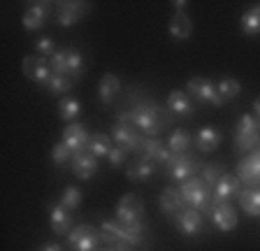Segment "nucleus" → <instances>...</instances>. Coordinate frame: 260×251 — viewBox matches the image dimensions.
Returning <instances> with one entry per match:
<instances>
[{"instance_id":"36","label":"nucleus","mask_w":260,"mask_h":251,"mask_svg":"<svg viewBox=\"0 0 260 251\" xmlns=\"http://www.w3.org/2000/svg\"><path fill=\"white\" fill-rule=\"evenodd\" d=\"M68 68H70V77H81L84 75V56L77 49H68Z\"/></svg>"},{"instance_id":"13","label":"nucleus","mask_w":260,"mask_h":251,"mask_svg":"<svg viewBox=\"0 0 260 251\" xmlns=\"http://www.w3.org/2000/svg\"><path fill=\"white\" fill-rule=\"evenodd\" d=\"M237 179L244 181L249 189H255L260 184V156L258 153H251L242 163L237 165Z\"/></svg>"},{"instance_id":"21","label":"nucleus","mask_w":260,"mask_h":251,"mask_svg":"<svg viewBox=\"0 0 260 251\" xmlns=\"http://www.w3.org/2000/svg\"><path fill=\"white\" fill-rule=\"evenodd\" d=\"M158 205H160V212L168 214V216H174L177 212L186 209V202H184V198H181V193H179V189H165V191L160 193Z\"/></svg>"},{"instance_id":"23","label":"nucleus","mask_w":260,"mask_h":251,"mask_svg":"<svg viewBox=\"0 0 260 251\" xmlns=\"http://www.w3.org/2000/svg\"><path fill=\"white\" fill-rule=\"evenodd\" d=\"M112 137L107 135V133H93L91 140H88V147L86 151L93 153L95 159H105V156H109V151H112Z\"/></svg>"},{"instance_id":"16","label":"nucleus","mask_w":260,"mask_h":251,"mask_svg":"<svg viewBox=\"0 0 260 251\" xmlns=\"http://www.w3.org/2000/svg\"><path fill=\"white\" fill-rule=\"evenodd\" d=\"M49 7H51L49 3H30L21 17L23 28H26V30H38V28H42L44 21L49 19V14H51Z\"/></svg>"},{"instance_id":"35","label":"nucleus","mask_w":260,"mask_h":251,"mask_svg":"<svg viewBox=\"0 0 260 251\" xmlns=\"http://www.w3.org/2000/svg\"><path fill=\"white\" fill-rule=\"evenodd\" d=\"M72 86H75V84H72V77H65V75H51V79H49V84H47V88L51 93H68Z\"/></svg>"},{"instance_id":"34","label":"nucleus","mask_w":260,"mask_h":251,"mask_svg":"<svg viewBox=\"0 0 260 251\" xmlns=\"http://www.w3.org/2000/svg\"><path fill=\"white\" fill-rule=\"evenodd\" d=\"M49 66H51V72H54V75L70 77V68H68V49L56 51V54L49 58Z\"/></svg>"},{"instance_id":"39","label":"nucleus","mask_w":260,"mask_h":251,"mask_svg":"<svg viewBox=\"0 0 260 251\" xmlns=\"http://www.w3.org/2000/svg\"><path fill=\"white\" fill-rule=\"evenodd\" d=\"M128 151L130 149H125V147H119V144H116V147L112 149V151H109V163L114 165V168H119V165H123L125 163V159H128Z\"/></svg>"},{"instance_id":"12","label":"nucleus","mask_w":260,"mask_h":251,"mask_svg":"<svg viewBox=\"0 0 260 251\" xmlns=\"http://www.w3.org/2000/svg\"><path fill=\"white\" fill-rule=\"evenodd\" d=\"M86 7L88 5H84V3H58V5H56V21L63 28L75 26L77 21L84 19Z\"/></svg>"},{"instance_id":"8","label":"nucleus","mask_w":260,"mask_h":251,"mask_svg":"<svg viewBox=\"0 0 260 251\" xmlns=\"http://www.w3.org/2000/svg\"><path fill=\"white\" fill-rule=\"evenodd\" d=\"M23 72H26L28 79H32L35 84H42V86H47L51 75H54L49 60H44L42 56H28V58L23 60Z\"/></svg>"},{"instance_id":"41","label":"nucleus","mask_w":260,"mask_h":251,"mask_svg":"<svg viewBox=\"0 0 260 251\" xmlns=\"http://www.w3.org/2000/svg\"><path fill=\"white\" fill-rule=\"evenodd\" d=\"M253 112H255V116H258V119H260V96L253 100Z\"/></svg>"},{"instance_id":"24","label":"nucleus","mask_w":260,"mask_h":251,"mask_svg":"<svg viewBox=\"0 0 260 251\" xmlns=\"http://www.w3.org/2000/svg\"><path fill=\"white\" fill-rule=\"evenodd\" d=\"M153 172H156V163L142 156V159L128 170V179L137 181V184H140V181H149L153 177Z\"/></svg>"},{"instance_id":"42","label":"nucleus","mask_w":260,"mask_h":251,"mask_svg":"<svg viewBox=\"0 0 260 251\" xmlns=\"http://www.w3.org/2000/svg\"><path fill=\"white\" fill-rule=\"evenodd\" d=\"M105 251H121V249H105Z\"/></svg>"},{"instance_id":"3","label":"nucleus","mask_w":260,"mask_h":251,"mask_svg":"<svg viewBox=\"0 0 260 251\" xmlns=\"http://www.w3.org/2000/svg\"><path fill=\"white\" fill-rule=\"evenodd\" d=\"M260 144V123L251 114L239 116L237 128H235V147L237 151H251Z\"/></svg>"},{"instance_id":"6","label":"nucleus","mask_w":260,"mask_h":251,"mask_svg":"<svg viewBox=\"0 0 260 251\" xmlns=\"http://www.w3.org/2000/svg\"><path fill=\"white\" fill-rule=\"evenodd\" d=\"M188 93L198 100V103H209V105H214V107H221L223 105L216 86H214L209 79H202V77H193V79H188Z\"/></svg>"},{"instance_id":"30","label":"nucleus","mask_w":260,"mask_h":251,"mask_svg":"<svg viewBox=\"0 0 260 251\" xmlns=\"http://www.w3.org/2000/svg\"><path fill=\"white\" fill-rule=\"evenodd\" d=\"M216 91H218V96H221V100H233L242 93V84H239L235 77H225V79H221V82L216 84Z\"/></svg>"},{"instance_id":"20","label":"nucleus","mask_w":260,"mask_h":251,"mask_svg":"<svg viewBox=\"0 0 260 251\" xmlns=\"http://www.w3.org/2000/svg\"><path fill=\"white\" fill-rule=\"evenodd\" d=\"M221 140H223L221 131L207 125V128H200L198 135H195V147L200 149V151H205V153H211V151H216V149L221 147Z\"/></svg>"},{"instance_id":"43","label":"nucleus","mask_w":260,"mask_h":251,"mask_svg":"<svg viewBox=\"0 0 260 251\" xmlns=\"http://www.w3.org/2000/svg\"><path fill=\"white\" fill-rule=\"evenodd\" d=\"M255 153H258V156H260V149H258V151H255Z\"/></svg>"},{"instance_id":"14","label":"nucleus","mask_w":260,"mask_h":251,"mask_svg":"<svg viewBox=\"0 0 260 251\" xmlns=\"http://www.w3.org/2000/svg\"><path fill=\"white\" fill-rule=\"evenodd\" d=\"M112 140L119 147H125V149H137L140 151V144H142V137L133 131V123H128L125 119L119 116V123L114 125V133H112Z\"/></svg>"},{"instance_id":"1","label":"nucleus","mask_w":260,"mask_h":251,"mask_svg":"<svg viewBox=\"0 0 260 251\" xmlns=\"http://www.w3.org/2000/svg\"><path fill=\"white\" fill-rule=\"evenodd\" d=\"M121 119H125L128 123L137 125L144 135H151V137H156L158 133L162 131V125H165V114H162L153 103H146V100L137 105L133 112L121 114Z\"/></svg>"},{"instance_id":"11","label":"nucleus","mask_w":260,"mask_h":251,"mask_svg":"<svg viewBox=\"0 0 260 251\" xmlns=\"http://www.w3.org/2000/svg\"><path fill=\"white\" fill-rule=\"evenodd\" d=\"M68 147L72 149V153H79L84 151V149L88 147V140H91V135H88L86 125L81 123H68L63 131V137H60Z\"/></svg>"},{"instance_id":"33","label":"nucleus","mask_w":260,"mask_h":251,"mask_svg":"<svg viewBox=\"0 0 260 251\" xmlns=\"http://www.w3.org/2000/svg\"><path fill=\"white\" fill-rule=\"evenodd\" d=\"M225 175V172H223V168L218 163H209V165H205V168H202V175H200V179L205 181L207 184V189H216V184L218 181H221V177Z\"/></svg>"},{"instance_id":"26","label":"nucleus","mask_w":260,"mask_h":251,"mask_svg":"<svg viewBox=\"0 0 260 251\" xmlns=\"http://www.w3.org/2000/svg\"><path fill=\"white\" fill-rule=\"evenodd\" d=\"M239 205L249 216H260V189H244L239 193Z\"/></svg>"},{"instance_id":"19","label":"nucleus","mask_w":260,"mask_h":251,"mask_svg":"<svg viewBox=\"0 0 260 251\" xmlns=\"http://www.w3.org/2000/svg\"><path fill=\"white\" fill-rule=\"evenodd\" d=\"M49 221H51V230L56 235H70L72 230V214L63 207V205H51L49 209Z\"/></svg>"},{"instance_id":"17","label":"nucleus","mask_w":260,"mask_h":251,"mask_svg":"<svg viewBox=\"0 0 260 251\" xmlns=\"http://www.w3.org/2000/svg\"><path fill=\"white\" fill-rule=\"evenodd\" d=\"M70 165H72V172H75L79 179H91V177L95 175V170H98V159L84 149V151H79V153L72 156Z\"/></svg>"},{"instance_id":"22","label":"nucleus","mask_w":260,"mask_h":251,"mask_svg":"<svg viewBox=\"0 0 260 251\" xmlns=\"http://www.w3.org/2000/svg\"><path fill=\"white\" fill-rule=\"evenodd\" d=\"M190 33H193V21H190V17L184 10H179L172 17V21H170V35L174 40H186L190 38Z\"/></svg>"},{"instance_id":"5","label":"nucleus","mask_w":260,"mask_h":251,"mask_svg":"<svg viewBox=\"0 0 260 251\" xmlns=\"http://www.w3.org/2000/svg\"><path fill=\"white\" fill-rule=\"evenodd\" d=\"M142 216H144L142 198L125 193L119 200V205H116V221H121V224H142Z\"/></svg>"},{"instance_id":"15","label":"nucleus","mask_w":260,"mask_h":251,"mask_svg":"<svg viewBox=\"0 0 260 251\" xmlns=\"http://www.w3.org/2000/svg\"><path fill=\"white\" fill-rule=\"evenodd\" d=\"M211 221L218 230L223 233H230V230L237 228V209L230 205V202H223V205H216L211 207Z\"/></svg>"},{"instance_id":"10","label":"nucleus","mask_w":260,"mask_h":251,"mask_svg":"<svg viewBox=\"0 0 260 251\" xmlns=\"http://www.w3.org/2000/svg\"><path fill=\"white\" fill-rule=\"evenodd\" d=\"M174 226L179 228V233L181 235H188V237H193V235H198L202 230V216L198 209H181V212L174 214Z\"/></svg>"},{"instance_id":"28","label":"nucleus","mask_w":260,"mask_h":251,"mask_svg":"<svg viewBox=\"0 0 260 251\" xmlns=\"http://www.w3.org/2000/svg\"><path fill=\"white\" fill-rule=\"evenodd\" d=\"M242 33L244 35H258L260 33V5L251 7L242 17Z\"/></svg>"},{"instance_id":"4","label":"nucleus","mask_w":260,"mask_h":251,"mask_svg":"<svg viewBox=\"0 0 260 251\" xmlns=\"http://www.w3.org/2000/svg\"><path fill=\"white\" fill-rule=\"evenodd\" d=\"M100 230H95L93 226H86L81 224L77 228L70 230L68 235V244H70L72 251H95L100 240H103V235H98Z\"/></svg>"},{"instance_id":"9","label":"nucleus","mask_w":260,"mask_h":251,"mask_svg":"<svg viewBox=\"0 0 260 251\" xmlns=\"http://www.w3.org/2000/svg\"><path fill=\"white\" fill-rule=\"evenodd\" d=\"M168 168H170L172 179H177V181H186L198 172V163L190 161L186 153H172L168 161Z\"/></svg>"},{"instance_id":"31","label":"nucleus","mask_w":260,"mask_h":251,"mask_svg":"<svg viewBox=\"0 0 260 251\" xmlns=\"http://www.w3.org/2000/svg\"><path fill=\"white\" fill-rule=\"evenodd\" d=\"M81 112V103L77 98H63L58 103V114L63 121H75Z\"/></svg>"},{"instance_id":"29","label":"nucleus","mask_w":260,"mask_h":251,"mask_svg":"<svg viewBox=\"0 0 260 251\" xmlns=\"http://www.w3.org/2000/svg\"><path fill=\"white\" fill-rule=\"evenodd\" d=\"M190 135L184 131V128H177V131L170 135V144H168V149L172 153H186L188 151V147H190Z\"/></svg>"},{"instance_id":"40","label":"nucleus","mask_w":260,"mask_h":251,"mask_svg":"<svg viewBox=\"0 0 260 251\" xmlns=\"http://www.w3.org/2000/svg\"><path fill=\"white\" fill-rule=\"evenodd\" d=\"M35 251H63V246H60L58 242H49V244L40 246V249H35Z\"/></svg>"},{"instance_id":"25","label":"nucleus","mask_w":260,"mask_h":251,"mask_svg":"<svg viewBox=\"0 0 260 251\" xmlns=\"http://www.w3.org/2000/svg\"><path fill=\"white\" fill-rule=\"evenodd\" d=\"M119 86H121L119 77L112 75V72H107V75L100 79V86H98V96H100V100H103L105 105H109L114 100V96L119 93Z\"/></svg>"},{"instance_id":"27","label":"nucleus","mask_w":260,"mask_h":251,"mask_svg":"<svg viewBox=\"0 0 260 251\" xmlns=\"http://www.w3.org/2000/svg\"><path fill=\"white\" fill-rule=\"evenodd\" d=\"M168 107L179 116H190L193 114V105H190L188 96L184 91H172L168 96Z\"/></svg>"},{"instance_id":"2","label":"nucleus","mask_w":260,"mask_h":251,"mask_svg":"<svg viewBox=\"0 0 260 251\" xmlns=\"http://www.w3.org/2000/svg\"><path fill=\"white\" fill-rule=\"evenodd\" d=\"M179 193L184 198L186 207H190V209L202 212V209H207L211 205V191L207 189V184L200 179V177H190V179L181 181Z\"/></svg>"},{"instance_id":"7","label":"nucleus","mask_w":260,"mask_h":251,"mask_svg":"<svg viewBox=\"0 0 260 251\" xmlns=\"http://www.w3.org/2000/svg\"><path fill=\"white\" fill-rule=\"evenodd\" d=\"M242 193V181L237 179V175H223L221 181L214 189V196H211V205L209 207H216V205H223V202H230L233 198H239Z\"/></svg>"},{"instance_id":"37","label":"nucleus","mask_w":260,"mask_h":251,"mask_svg":"<svg viewBox=\"0 0 260 251\" xmlns=\"http://www.w3.org/2000/svg\"><path fill=\"white\" fill-rule=\"evenodd\" d=\"M72 156H75V153H72V149L68 147L63 140H60L58 144H54V149H51V161H54L56 165H65L68 161H72Z\"/></svg>"},{"instance_id":"32","label":"nucleus","mask_w":260,"mask_h":251,"mask_svg":"<svg viewBox=\"0 0 260 251\" xmlns=\"http://www.w3.org/2000/svg\"><path fill=\"white\" fill-rule=\"evenodd\" d=\"M60 205H63L68 212H75L81 207V191L77 186H65V191L60 193Z\"/></svg>"},{"instance_id":"38","label":"nucleus","mask_w":260,"mask_h":251,"mask_svg":"<svg viewBox=\"0 0 260 251\" xmlns=\"http://www.w3.org/2000/svg\"><path fill=\"white\" fill-rule=\"evenodd\" d=\"M35 49H38V56H54L56 54V42L54 38H40L38 42H35Z\"/></svg>"},{"instance_id":"18","label":"nucleus","mask_w":260,"mask_h":251,"mask_svg":"<svg viewBox=\"0 0 260 251\" xmlns=\"http://www.w3.org/2000/svg\"><path fill=\"white\" fill-rule=\"evenodd\" d=\"M140 151L144 159L153 161V163H168L172 151H170L160 140H151V137H142V144H140Z\"/></svg>"}]
</instances>
